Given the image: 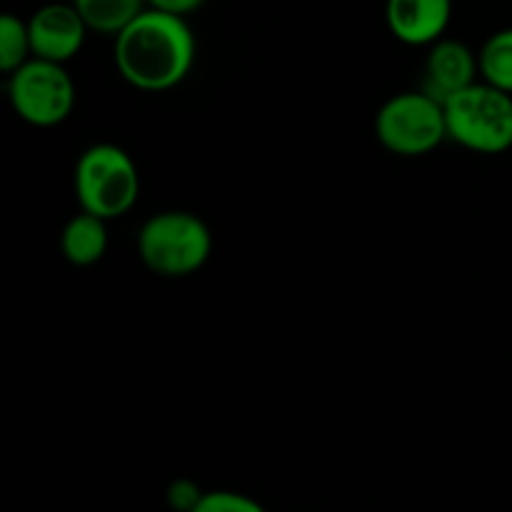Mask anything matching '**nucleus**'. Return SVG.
Wrapping results in <instances>:
<instances>
[{
    "instance_id": "2eb2a0df",
    "label": "nucleus",
    "mask_w": 512,
    "mask_h": 512,
    "mask_svg": "<svg viewBox=\"0 0 512 512\" xmlns=\"http://www.w3.org/2000/svg\"><path fill=\"white\" fill-rule=\"evenodd\" d=\"M203 495L205 493L193 480H175L168 488V503L175 512H193Z\"/></svg>"
},
{
    "instance_id": "7ed1b4c3",
    "label": "nucleus",
    "mask_w": 512,
    "mask_h": 512,
    "mask_svg": "<svg viewBox=\"0 0 512 512\" xmlns=\"http://www.w3.org/2000/svg\"><path fill=\"white\" fill-rule=\"evenodd\" d=\"M448 138L483 155L512 148V95L490 83L468 85L443 103Z\"/></svg>"
},
{
    "instance_id": "ddd939ff",
    "label": "nucleus",
    "mask_w": 512,
    "mask_h": 512,
    "mask_svg": "<svg viewBox=\"0 0 512 512\" xmlns=\"http://www.w3.org/2000/svg\"><path fill=\"white\" fill-rule=\"evenodd\" d=\"M33 55L30 48L28 20H20L18 15H0V70L15 73L20 65H25Z\"/></svg>"
},
{
    "instance_id": "9d476101",
    "label": "nucleus",
    "mask_w": 512,
    "mask_h": 512,
    "mask_svg": "<svg viewBox=\"0 0 512 512\" xmlns=\"http://www.w3.org/2000/svg\"><path fill=\"white\" fill-rule=\"evenodd\" d=\"M105 223L108 220L85 213V210L73 215L60 233V250L65 260L78 268L98 263L108 250V225Z\"/></svg>"
},
{
    "instance_id": "f257e3e1",
    "label": "nucleus",
    "mask_w": 512,
    "mask_h": 512,
    "mask_svg": "<svg viewBox=\"0 0 512 512\" xmlns=\"http://www.w3.org/2000/svg\"><path fill=\"white\" fill-rule=\"evenodd\" d=\"M115 68L138 90L160 93L183 83L195 63V35L183 15L145 8L115 35Z\"/></svg>"
},
{
    "instance_id": "6e6552de",
    "label": "nucleus",
    "mask_w": 512,
    "mask_h": 512,
    "mask_svg": "<svg viewBox=\"0 0 512 512\" xmlns=\"http://www.w3.org/2000/svg\"><path fill=\"white\" fill-rule=\"evenodd\" d=\"M480 73V60L473 50L460 40H443L433 43L423 70V85L420 90L445 103L455 93L465 90L475 83V75Z\"/></svg>"
},
{
    "instance_id": "4468645a",
    "label": "nucleus",
    "mask_w": 512,
    "mask_h": 512,
    "mask_svg": "<svg viewBox=\"0 0 512 512\" xmlns=\"http://www.w3.org/2000/svg\"><path fill=\"white\" fill-rule=\"evenodd\" d=\"M193 512H265V508L248 495L233 493V490H213L200 498Z\"/></svg>"
},
{
    "instance_id": "f03ea898",
    "label": "nucleus",
    "mask_w": 512,
    "mask_h": 512,
    "mask_svg": "<svg viewBox=\"0 0 512 512\" xmlns=\"http://www.w3.org/2000/svg\"><path fill=\"white\" fill-rule=\"evenodd\" d=\"M213 250L205 220L188 210H163L145 220L138 235V255L145 268L163 278H185L203 268Z\"/></svg>"
},
{
    "instance_id": "423d86ee",
    "label": "nucleus",
    "mask_w": 512,
    "mask_h": 512,
    "mask_svg": "<svg viewBox=\"0 0 512 512\" xmlns=\"http://www.w3.org/2000/svg\"><path fill=\"white\" fill-rule=\"evenodd\" d=\"M8 98L20 120L35 128H53L73 113L75 85L63 63L30 58L10 73Z\"/></svg>"
},
{
    "instance_id": "39448f33",
    "label": "nucleus",
    "mask_w": 512,
    "mask_h": 512,
    "mask_svg": "<svg viewBox=\"0 0 512 512\" xmlns=\"http://www.w3.org/2000/svg\"><path fill=\"white\" fill-rule=\"evenodd\" d=\"M375 135L385 150L403 158L433 153L448 138L443 103L425 90L393 95L375 115Z\"/></svg>"
},
{
    "instance_id": "0eeeda50",
    "label": "nucleus",
    "mask_w": 512,
    "mask_h": 512,
    "mask_svg": "<svg viewBox=\"0 0 512 512\" xmlns=\"http://www.w3.org/2000/svg\"><path fill=\"white\" fill-rule=\"evenodd\" d=\"M28 30L33 58L65 65L83 48L88 25L73 3H48L30 15Z\"/></svg>"
},
{
    "instance_id": "9b49d317",
    "label": "nucleus",
    "mask_w": 512,
    "mask_h": 512,
    "mask_svg": "<svg viewBox=\"0 0 512 512\" xmlns=\"http://www.w3.org/2000/svg\"><path fill=\"white\" fill-rule=\"evenodd\" d=\"M73 5L83 15L88 30L103 35H118L148 8L145 0H73Z\"/></svg>"
},
{
    "instance_id": "dca6fc26",
    "label": "nucleus",
    "mask_w": 512,
    "mask_h": 512,
    "mask_svg": "<svg viewBox=\"0 0 512 512\" xmlns=\"http://www.w3.org/2000/svg\"><path fill=\"white\" fill-rule=\"evenodd\" d=\"M148 8L163 10V13H173V15H190L193 10H198L205 0H145Z\"/></svg>"
},
{
    "instance_id": "f8f14e48",
    "label": "nucleus",
    "mask_w": 512,
    "mask_h": 512,
    "mask_svg": "<svg viewBox=\"0 0 512 512\" xmlns=\"http://www.w3.org/2000/svg\"><path fill=\"white\" fill-rule=\"evenodd\" d=\"M478 60L485 83L512 95V28L490 35L480 50Z\"/></svg>"
},
{
    "instance_id": "1a4fd4ad",
    "label": "nucleus",
    "mask_w": 512,
    "mask_h": 512,
    "mask_svg": "<svg viewBox=\"0 0 512 512\" xmlns=\"http://www.w3.org/2000/svg\"><path fill=\"white\" fill-rule=\"evenodd\" d=\"M453 15V0H388L385 20L400 43L433 45L445 35Z\"/></svg>"
},
{
    "instance_id": "20e7f679",
    "label": "nucleus",
    "mask_w": 512,
    "mask_h": 512,
    "mask_svg": "<svg viewBox=\"0 0 512 512\" xmlns=\"http://www.w3.org/2000/svg\"><path fill=\"white\" fill-rule=\"evenodd\" d=\"M75 195L80 210L115 220L128 213L140 193V175L133 158L113 143L83 150L75 163Z\"/></svg>"
}]
</instances>
